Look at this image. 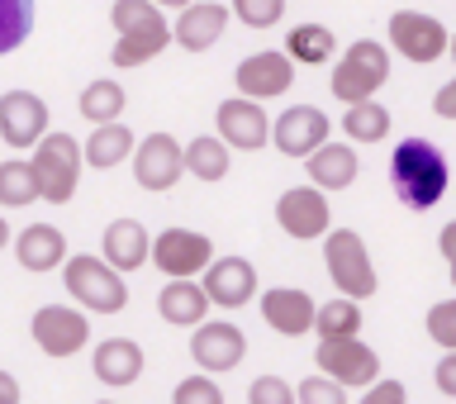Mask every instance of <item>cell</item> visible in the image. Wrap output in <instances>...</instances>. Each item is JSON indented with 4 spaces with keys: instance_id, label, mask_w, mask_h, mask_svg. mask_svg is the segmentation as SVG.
<instances>
[{
    "instance_id": "35",
    "label": "cell",
    "mask_w": 456,
    "mask_h": 404,
    "mask_svg": "<svg viewBox=\"0 0 456 404\" xmlns=\"http://www.w3.org/2000/svg\"><path fill=\"white\" fill-rule=\"evenodd\" d=\"M295 395H299V404H347V385L319 371V376H305V381H299Z\"/></svg>"
},
{
    "instance_id": "24",
    "label": "cell",
    "mask_w": 456,
    "mask_h": 404,
    "mask_svg": "<svg viewBox=\"0 0 456 404\" xmlns=\"http://www.w3.org/2000/svg\"><path fill=\"white\" fill-rule=\"evenodd\" d=\"M100 257H105L110 267H119V271L142 267V262L152 257L148 228H142L138 219H114V224L105 228V238H100Z\"/></svg>"
},
{
    "instance_id": "47",
    "label": "cell",
    "mask_w": 456,
    "mask_h": 404,
    "mask_svg": "<svg viewBox=\"0 0 456 404\" xmlns=\"http://www.w3.org/2000/svg\"><path fill=\"white\" fill-rule=\"evenodd\" d=\"M100 404H114V400H100Z\"/></svg>"
},
{
    "instance_id": "13",
    "label": "cell",
    "mask_w": 456,
    "mask_h": 404,
    "mask_svg": "<svg viewBox=\"0 0 456 404\" xmlns=\"http://www.w3.org/2000/svg\"><path fill=\"white\" fill-rule=\"evenodd\" d=\"M191 357H195L200 371H209V376L233 371L242 357H248V334H242L238 324H228V319H205L191 338Z\"/></svg>"
},
{
    "instance_id": "11",
    "label": "cell",
    "mask_w": 456,
    "mask_h": 404,
    "mask_svg": "<svg viewBox=\"0 0 456 404\" xmlns=\"http://www.w3.org/2000/svg\"><path fill=\"white\" fill-rule=\"evenodd\" d=\"M48 100L34 95V91H5L0 95V138L10 148H38L48 138Z\"/></svg>"
},
{
    "instance_id": "37",
    "label": "cell",
    "mask_w": 456,
    "mask_h": 404,
    "mask_svg": "<svg viewBox=\"0 0 456 404\" xmlns=\"http://www.w3.org/2000/svg\"><path fill=\"white\" fill-rule=\"evenodd\" d=\"M428 338H433L437 348L456 352V300H442V305L428 309Z\"/></svg>"
},
{
    "instance_id": "41",
    "label": "cell",
    "mask_w": 456,
    "mask_h": 404,
    "mask_svg": "<svg viewBox=\"0 0 456 404\" xmlns=\"http://www.w3.org/2000/svg\"><path fill=\"white\" fill-rule=\"evenodd\" d=\"M437 252L447 257V267L456 262V219H452V224H442V234H437Z\"/></svg>"
},
{
    "instance_id": "19",
    "label": "cell",
    "mask_w": 456,
    "mask_h": 404,
    "mask_svg": "<svg viewBox=\"0 0 456 404\" xmlns=\"http://www.w3.org/2000/svg\"><path fill=\"white\" fill-rule=\"evenodd\" d=\"M200 281H205L214 309H242L256 295V271L248 257H214Z\"/></svg>"
},
{
    "instance_id": "27",
    "label": "cell",
    "mask_w": 456,
    "mask_h": 404,
    "mask_svg": "<svg viewBox=\"0 0 456 404\" xmlns=\"http://www.w3.org/2000/svg\"><path fill=\"white\" fill-rule=\"evenodd\" d=\"M285 53H290L299 67H323V62H333L338 38L328 24H295L290 34H285Z\"/></svg>"
},
{
    "instance_id": "6",
    "label": "cell",
    "mask_w": 456,
    "mask_h": 404,
    "mask_svg": "<svg viewBox=\"0 0 456 404\" xmlns=\"http://www.w3.org/2000/svg\"><path fill=\"white\" fill-rule=\"evenodd\" d=\"M28 162H34V171H38L43 200H48V205H67V200L77 195V186H81L86 143H77L71 134H48Z\"/></svg>"
},
{
    "instance_id": "9",
    "label": "cell",
    "mask_w": 456,
    "mask_h": 404,
    "mask_svg": "<svg viewBox=\"0 0 456 404\" xmlns=\"http://www.w3.org/2000/svg\"><path fill=\"white\" fill-rule=\"evenodd\" d=\"M28 334H34L43 357H57V362H62V357H77L86 342H91V319L71 305H43L34 314V324H28Z\"/></svg>"
},
{
    "instance_id": "33",
    "label": "cell",
    "mask_w": 456,
    "mask_h": 404,
    "mask_svg": "<svg viewBox=\"0 0 456 404\" xmlns=\"http://www.w3.org/2000/svg\"><path fill=\"white\" fill-rule=\"evenodd\" d=\"M34 34V0H0V57L24 48Z\"/></svg>"
},
{
    "instance_id": "42",
    "label": "cell",
    "mask_w": 456,
    "mask_h": 404,
    "mask_svg": "<svg viewBox=\"0 0 456 404\" xmlns=\"http://www.w3.org/2000/svg\"><path fill=\"white\" fill-rule=\"evenodd\" d=\"M0 404H20V381L10 371H0Z\"/></svg>"
},
{
    "instance_id": "10",
    "label": "cell",
    "mask_w": 456,
    "mask_h": 404,
    "mask_svg": "<svg viewBox=\"0 0 456 404\" xmlns=\"http://www.w3.org/2000/svg\"><path fill=\"white\" fill-rule=\"evenodd\" d=\"M276 224L290 238H299V243L328 238V234H333V210H328V195L319 191V186H290V191L276 200Z\"/></svg>"
},
{
    "instance_id": "43",
    "label": "cell",
    "mask_w": 456,
    "mask_h": 404,
    "mask_svg": "<svg viewBox=\"0 0 456 404\" xmlns=\"http://www.w3.org/2000/svg\"><path fill=\"white\" fill-rule=\"evenodd\" d=\"M157 5H162V10H191L195 0H157Z\"/></svg>"
},
{
    "instance_id": "23",
    "label": "cell",
    "mask_w": 456,
    "mask_h": 404,
    "mask_svg": "<svg viewBox=\"0 0 456 404\" xmlns=\"http://www.w3.org/2000/svg\"><path fill=\"white\" fill-rule=\"evenodd\" d=\"M14 257H20L24 271H53L67 262V238L57 224H28L14 238Z\"/></svg>"
},
{
    "instance_id": "12",
    "label": "cell",
    "mask_w": 456,
    "mask_h": 404,
    "mask_svg": "<svg viewBox=\"0 0 456 404\" xmlns=\"http://www.w3.org/2000/svg\"><path fill=\"white\" fill-rule=\"evenodd\" d=\"M314 362H319L323 376H333L342 385H376L380 381V357L362 338H323Z\"/></svg>"
},
{
    "instance_id": "22",
    "label": "cell",
    "mask_w": 456,
    "mask_h": 404,
    "mask_svg": "<svg viewBox=\"0 0 456 404\" xmlns=\"http://www.w3.org/2000/svg\"><path fill=\"white\" fill-rule=\"evenodd\" d=\"M91 371H95V381H105V385H134L142 376V348L134 338H105L100 348L91 352Z\"/></svg>"
},
{
    "instance_id": "44",
    "label": "cell",
    "mask_w": 456,
    "mask_h": 404,
    "mask_svg": "<svg viewBox=\"0 0 456 404\" xmlns=\"http://www.w3.org/2000/svg\"><path fill=\"white\" fill-rule=\"evenodd\" d=\"M10 248V224H5V214H0V252Z\"/></svg>"
},
{
    "instance_id": "39",
    "label": "cell",
    "mask_w": 456,
    "mask_h": 404,
    "mask_svg": "<svg viewBox=\"0 0 456 404\" xmlns=\"http://www.w3.org/2000/svg\"><path fill=\"white\" fill-rule=\"evenodd\" d=\"M356 404H409V395L399 381H376V385H366V395Z\"/></svg>"
},
{
    "instance_id": "3",
    "label": "cell",
    "mask_w": 456,
    "mask_h": 404,
    "mask_svg": "<svg viewBox=\"0 0 456 404\" xmlns=\"http://www.w3.org/2000/svg\"><path fill=\"white\" fill-rule=\"evenodd\" d=\"M62 285H67V295L77 300L81 309H91V314H119V309H128L124 271L110 267L105 257H91V252L67 257V262H62Z\"/></svg>"
},
{
    "instance_id": "15",
    "label": "cell",
    "mask_w": 456,
    "mask_h": 404,
    "mask_svg": "<svg viewBox=\"0 0 456 404\" xmlns=\"http://www.w3.org/2000/svg\"><path fill=\"white\" fill-rule=\"evenodd\" d=\"M328 134H333V124H328V114L319 105H290L285 114H276V124H271V143L285 153V157H309L319 153Z\"/></svg>"
},
{
    "instance_id": "38",
    "label": "cell",
    "mask_w": 456,
    "mask_h": 404,
    "mask_svg": "<svg viewBox=\"0 0 456 404\" xmlns=\"http://www.w3.org/2000/svg\"><path fill=\"white\" fill-rule=\"evenodd\" d=\"M248 404H299V395L290 391V381H281V376H256L248 385Z\"/></svg>"
},
{
    "instance_id": "40",
    "label": "cell",
    "mask_w": 456,
    "mask_h": 404,
    "mask_svg": "<svg viewBox=\"0 0 456 404\" xmlns=\"http://www.w3.org/2000/svg\"><path fill=\"white\" fill-rule=\"evenodd\" d=\"M433 381H437V391L447 395V400H456V352H447V357H442V362H437Z\"/></svg>"
},
{
    "instance_id": "7",
    "label": "cell",
    "mask_w": 456,
    "mask_h": 404,
    "mask_svg": "<svg viewBox=\"0 0 456 404\" xmlns=\"http://www.w3.org/2000/svg\"><path fill=\"white\" fill-rule=\"evenodd\" d=\"M390 48L399 57H409L413 67H433L437 57L452 53V29L437 14L423 10H395L390 14Z\"/></svg>"
},
{
    "instance_id": "28",
    "label": "cell",
    "mask_w": 456,
    "mask_h": 404,
    "mask_svg": "<svg viewBox=\"0 0 456 404\" xmlns=\"http://www.w3.org/2000/svg\"><path fill=\"white\" fill-rule=\"evenodd\" d=\"M34 200H43L34 162H24V157L0 162V210H24V205H34Z\"/></svg>"
},
{
    "instance_id": "46",
    "label": "cell",
    "mask_w": 456,
    "mask_h": 404,
    "mask_svg": "<svg viewBox=\"0 0 456 404\" xmlns=\"http://www.w3.org/2000/svg\"><path fill=\"white\" fill-rule=\"evenodd\" d=\"M452 285H456V262H452Z\"/></svg>"
},
{
    "instance_id": "31",
    "label": "cell",
    "mask_w": 456,
    "mask_h": 404,
    "mask_svg": "<svg viewBox=\"0 0 456 404\" xmlns=\"http://www.w3.org/2000/svg\"><path fill=\"white\" fill-rule=\"evenodd\" d=\"M185 171L200 181H224L228 177V143L224 138H191V148H185Z\"/></svg>"
},
{
    "instance_id": "32",
    "label": "cell",
    "mask_w": 456,
    "mask_h": 404,
    "mask_svg": "<svg viewBox=\"0 0 456 404\" xmlns=\"http://www.w3.org/2000/svg\"><path fill=\"white\" fill-rule=\"evenodd\" d=\"M314 328H319V338H356V334H362V305L347 300V295L328 300V305H319Z\"/></svg>"
},
{
    "instance_id": "36",
    "label": "cell",
    "mask_w": 456,
    "mask_h": 404,
    "mask_svg": "<svg viewBox=\"0 0 456 404\" xmlns=\"http://www.w3.org/2000/svg\"><path fill=\"white\" fill-rule=\"evenodd\" d=\"M171 404H224V391L219 381H209V371H195L171 391Z\"/></svg>"
},
{
    "instance_id": "8",
    "label": "cell",
    "mask_w": 456,
    "mask_h": 404,
    "mask_svg": "<svg viewBox=\"0 0 456 404\" xmlns=\"http://www.w3.org/2000/svg\"><path fill=\"white\" fill-rule=\"evenodd\" d=\"M214 262V243L195 228H162L152 238V267L162 271L167 281H185V276H205Z\"/></svg>"
},
{
    "instance_id": "26",
    "label": "cell",
    "mask_w": 456,
    "mask_h": 404,
    "mask_svg": "<svg viewBox=\"0 0 456 404\" xmlns=\"http://www.w3.org/2000/svg\"><path fill=\"white\" fill-rule=\"evenodd\" d=\"M356 171H362V162H356L352 143L328 138L319 153H309V181L319 186V191H342V186L356 181Z\"/></svg>"
},
{
    "instance_id": "20",
    "label": "cell",
    "mask_w": 456,
    "mask_h": 404,
    "mask_svg": "<svg viewBox=\"0 0 456 404\" xmlns=\"http://www.w3.org/2000/svg\"><path fill=\"white\" fill-rule=\"evenodd\" d=\"M209 309H214V300L205 291V281H167L162 285V295H157V314L171 324V328H200L209 319Z\"/></svg>"
},
{
    "instance_id": "2",
    "label": "cell",
    "mask_w": 456,
    "mask_h": 404,
    "mask_svg": "<svg viewBox=\"0 0 456 404\" xmlns=\"http://www.w3.org/2000/svg\"><path fill=\"white\" fill-rule=\"evenodd\" d=\"M110 24H114V67H142L152 57L167 53V43H176V29L167 24V14L157 0H114L110 10Z\"/></svg>"
},
{
    "instance_id": "45",
    "label": "cell",
    "mask_w": 456,
    "mask_h": 404,
    "mask_svg": "<svg viewBox=\"0 0 456 404\" xmlns=\"http://www.w3.org/2000/svg\"><path fill=\"white\" fill-rule=\"evenodd\" d=\"M452 57H456V34H452ZM452 86H456V77H452Z\"/></svg>"
},
{
    "instance_id": "21",
    "label": "cell",
    "mask_w": 456,
    "mask_h": 404,
    "mask_svg": "<svg viewBox=\"0 0 456 404\" xmlns=\"http://www.w3.org/2000/svg\"><path fill=\"white\" fill-rule=\"evenodd\" d=\"M176 29V43L185 53H209L214 43L224 38L228 29V5H214V0H195L191 10H181V20L171 24Z\"/></svg>"
},
{
    "instance_id": "17",
    "label": "cell",
    "mask_w": 456,
    "mask_h": 404,
    "mask_svg": "<svg viewBox=\"0 0 456 404\" xmlns=\"http://www.w3.org/2000/svg\"><path fill=\"white\" fill-rule=\"evenodd\" d=\"M214 124H219V138L238 153H256V148H266V138H271L262 100H248V95L224 100V105L214 110Z\"/></svg>"
},
{
    "instance_id": "25",
    "label": "cell",
    "mask_w": 456,
    "mask_h": 404,
    "mask_svg": "<svg viewBox=\"0 0 456 404\" xmlns=\"http://www.w3.org/2000/svg\"><path fill=\"white\" fill-rule=\"evenodd\" d=\"M134 153H138V138H134V128H128L124 120L95 124L91 138H86V167H100V171H110L119 162H134Z\"/></svg>"
},
{
    "instance_id": "30",
    "label": "cell",
    "mask_w": 456,
    "mask_h": 404,
    "mask_svg": "<svg viewBox=\"0 0 456 404\" xmlns=\"http://www.w3.org/2000/svg\"><path fill=\"white\" fill-rule=\"evenodd\" d=\"M342 134H347V143H380L385 134H390V110L376 105V100L347 105V114H342Z\"/></svg>"
},
{
    "instance_id": "5",
    "label": "cell",
    "mask_w": 456,
    "mask_h": 404,
    "mask_svg": "<svg viewBox=\"0 0 456 404\" xmlns=\"http://www.w3.org/2000/svg\"><path fill=\"white\" fill-rule=\"evenodd\" d=\"M323 267L333 276L338 295L347 300H370L376 295V267H370V252L356 228H333L323 238Z\"/></svg>"
},
{
    "instance_id": "4",
    "label": "cell",
    "mask_w": 456,
    "mask_h": 404,
    "mask_svg": "<svg viewBox=\"0 0 456 404\" xmlns=\"http://www.w3.org/2000/svg\"><path fill=\"white\" fill-rule=\"evenodd\" d=\"M390 81V48H385L380 38H356L347 43V53H342V62L333 67V95L342 105H366V100H376V91Z\"/></svg>"
},
{
    "instance_id": "18",
    "label": "cell",
    "mask_w": 456,
    "mask_h": 404,
    "mask_svg": "<svg viewBox=\"0 0 456 404\" xmlns=\"http://www.w3.org/2000/svg\"><path fill=\"white\" fill-rule=\"evenodd\" d=\"M256 309H262L266 328H276L281 338H305L319 319V300L309 291H295V285H271Z\"/></svg>"
},
{
    "instance_id": "1",
    "label": "cell",
    "mask_w": 456,
    "mask_h": 404,
    "mask_svg": "<svg viewBox=\"0 0 456 404\" xmlns=\"http://www.w3.org/2000/svg\"><path fill=\"white\" fill-rule=\"evenodd\" d=\"M390 186L399 195L404 210H433L452 186V171H447V157H442L437 143L428 138H404L399 148L390 153Z\"/></svg>"
},
{
    "instance_id": "16",
    "label": "cell",
    "mask_w": 456,
    "mask_h": 404,
    "mask_svg": "<svg viewBox=\"0 0 456 404\" xmlns=\"http://www.w3.org/2000/svg\"><path fill=\"white\" fill-rule=\"evenodd\" d=\"M233 81H238V95H248V100H276L295 86V57L290 53H252L238 62Z\"/></svg>"
},
{
    "instance_id": "34",
    "label": "cell",
    "mask_w": 456,
    "mask_h": 404,
    "mask_svg": "<svg viewBox=\"0 0 456 404\" xmlns=\"http://www.w3.org/2000/svg\"><path fill=\"white\" fill-rule=\"evenodd\" d=\"M290 0H233V20L248 29H276Z\"/></svg>"
},
{
    "instance_id": "29",
    "label": "cell",
    "mask_w": 456,
    "mask_h": 404,
    "mask_svg": "<svg viewBox=\"0 0 456 404\" xmlns=\"http://www.w3.org/2000/svg\"><path fill=\"white\" fill-rule=\"evenodd\" d=\"M124 105H128V95L114 77H100L81 91V120L86 124H114L124 114Z\"/></svg>"
},
{
    "instance_id": "14",
    "label": "cell",
    "mask_w": 456,
    "mask_h": 404,
    "mask_svg": "<svg viewBox=\"0 0 456 404\" xmlns=\"http://www.w3.org/2000/svg\"><path fill=\"white\" fill-rule=\"evenodd\" d=\"M185 177V148L171 134H148L134 153V181L142 191H171Z\"/></svg>"
}]
</instances>
